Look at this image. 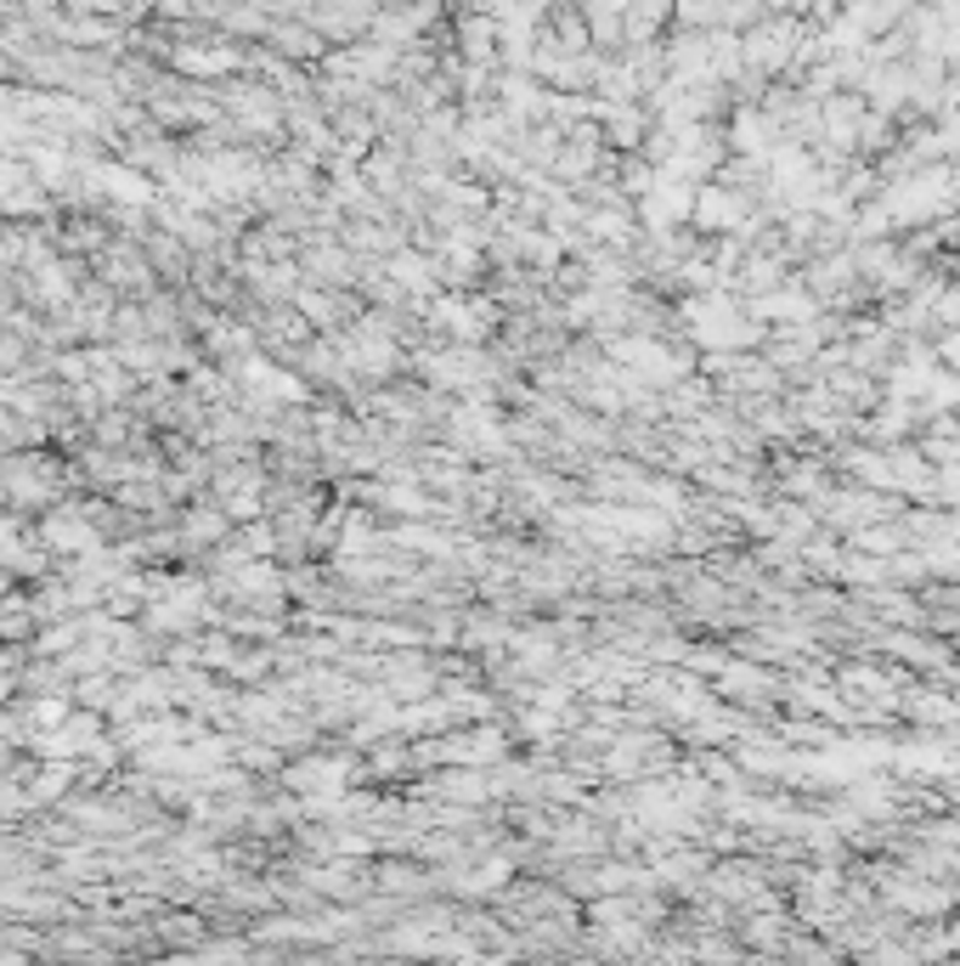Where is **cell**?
Listing matches in <instances>:
<instances>
[{
    "instance_id": "obj_1",
    "label": "cell",
    "mask_w": 960,
    "mask_h": 966,
    "mask_svg": "<svg viewBox=\"0 0 960 966\" xmlns=\"http://www.w3.org/2000/svg\"><path fill=\"white\" fill-rule=\"evenodd\" d=\"M751 311H757V317H785V323H797V317H808V311H813V300H808L803 289H762Z\"/></svg>"
},
{
    "instance_id": "obj_4",
    "label": "cell",
    "mask_w": 960,
    "mask_h": 966,
    "mask_svg": "<svg viewBox=\"0 0 960 966\" xmlns=\"http://www.w3.org/2000/svg\"><path fill=\"white\" fill-rule=\"evenodd\" d=\"M926 572H932V577L960 582V549H938V554H926Z\"/></svg>"
},
{
    "instance_id": "obj_2",
    "label": "cell",
    "mask_w": 960,
    "mask_h": 966,
    "mask_svg": "<svg viewBox=\"0 0 960 966\" xmlns=\"http://www.w3.org/2000/svg\"><path fill=\"white\" fill-rule=\"evenodd\" d=\"M746 215V204L734 192H700V204H695V221L700 226H734Z\"/></svg>"
},
{
    "instance_id": "obj_3",
    "label": "cell",
    "mask_w": 960,
    "mask_h": 966,
    "mask_svg": "<svg viewBox=\"0 0 960 966\" xmlns=\"http://www.w3.org/2000/svg\"><path fill=\"white\" fill-rule=\"evenodd\" d=\"M644 215L656 221V226H667L678 215H690V198L678 192V187H656V192H649V204H644Z\"/></svg>"
},
{
    "instance_id": "obj_5",
    "label": "cell",
    "mask_w": 960,
    "mask_h": 966,
    "mask_svg": "<svg viewBox=\"0 0 960 966\" xmlns=\"http://www.w3.org/2000/svg\"><path fill=\"white\" fill-rule=\"evenodd\" d=\"M791 492H813L819 487V475H813V464H803V469H791V480H785Z\"/></svg>"
}]
</instances>
